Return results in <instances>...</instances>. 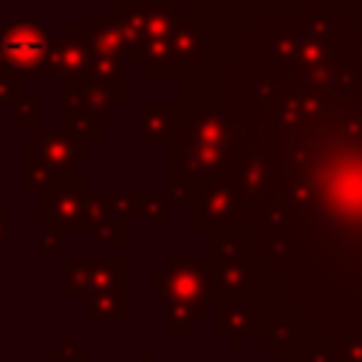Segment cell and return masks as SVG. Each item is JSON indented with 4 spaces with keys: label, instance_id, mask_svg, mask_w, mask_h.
I'll list each match as a JSON object with an SVG mask.
<instances>
[{
    "label": "cell",
    "instance_id": "6da1fadb",
    "mask_svg": "<svg viewBox=\"0 0 362 362\" xmlns=\"http://www.w3.org/2000/svg\"><path fill=\"white\" fill-rule=\"evenodd\" d=\"M232 141L235 136H229V124L212 110H184L178 133L167 141V181L175 184L209 178V173L223 164V153Z\"/></svg>",
    "mask_w": 362,
    "mask_h": 362
},
{
    "label": "cell",
    "instance_id": "7a4b0ae2",
    "mask_svg": "<svg viewBox=\"0 0 362 362\" xmlns=\"http://www.w3.org/2000/svg\"><path fill=\"white\" fill-rule=\"evenodd\" d=\"M23 161L25 192L42 195L48 189H65L79 181L74 170L88 167V144L76 141L65 130H37V139L23 147Z\"/></svg>",
    "mask_w": 362,
    "mask_h": 362
},
{
    "label": "cell",
    "instance_id": "3957f363",
    "mask_svg": "<svg viewBox=\"0 0 362 362\" xmlns=\"http://www.w3.org/2000/svg\"><path fill=\"white\" fill-rule=\"evenodd\" d=\"M153 286H156V294L167 305H184L198 314L218 305L215 286H212V269L204 260L170 255L164 257V266L153 272Z\"/></svg>",
    "mask_w": 362,
    "mask_h": 362
},
{
    "label": "cell",
    "instance_id": "277c9868",
    "mask_svg": "<svg viewBox=\"0 0 362 362\" xmlns=\"http://www.w3.org/2000/svg\"><path fill=\"white\" fill-rule=\"evenodd\" d=\"M0 45L6 51V59L11 68L23 76H48L57 71V42H51L48 23H40L34 17H14L0 28Z\"/></svg>",
    "mask_w": 362,
    "mask_h": 362
},
{
    "label": "cell",
    "instance_id": "5b68a950",
    "mask_svg": "<svg viewBox=\"0 0 362 362\" xmlns=\"http://www.w3.org/2000/svg\"><path fill=\"white\" fill-rule=\"evenodd\" d=\"M37 218L48 221L57 232H88L93 223L105 221L102 195H90L88 184L79 178L65 189H48L37 195Z\"/></svg>",
    "mask_w": 362,
    "mask_h": 362
},
{
    "label": "cell",
    "instance_id": "8992f818",
    "mask_svg": "<svg viewBox=\"0 0 362 362\" xmlns=\"http://www.w3.org/2000/svg\"><path fill=\"white\" fill-rule=\"evenodd\" d=\"M252 223L246 221H223L206 229V257L204 263L209 269L218 266H232V263H243L246 260V249L252 243V229H246Z\"/></svg>",
    "mask_w": 362,
    "mask_h": 362
},
{
    "label": "cell",
    "instance_id": "52a82bcc",
    "mask_svg": "<svg viewBox=\"0 0 362 362\" xmlns=\"http://www.w3.org/2000/svg\"><path fill=\"white\" fill-rule=\"evenodd\" d=\"M93 59V42L88 25H65L62 42H57V71L62 74V82H85Z\"/></svg>",
    "mask_w": 362,
    "mask_h": 362
},
{
    "label": "cell",
    "instance_id": "ba28073f",
    "mask_svg": "<svg viewBox=\"0 0 362 362\" xmlns=\"http://www.w3.org/2000/svg\"><path fill=\"white\" fill-rule=\"evenodd\" d=\"M184 122V107L170 102H141L139 105V141L173 139Z\"/></svg>",
    "mask_w": 362,
    "mask_h": 362
},
{
    "label": "cell",
    "instance_id": "9c48e42d",
    "mask_svg": "<svg viewBox=\"0 0 362 362\" xmlns=\"http://www.w3.org/2000/svg\"><path fill=\"white\" fill-rule=\"evenodd\" d=\"M226 204L229 192L212 181V178H198L195 181V195H192V229L206 232L215 223L226 221Z\"/></svg>",
    "mask_w": 362,
    "mask_h": 362
},
{
    "label": "cell",
    "instance_id": "30bf717a",
    "mask_svg": "<svg viewBox=\"0 0 362 362\" xmlns=\"http://www.w3.org/2000/svg\"><path fill=\"white\" fill-rule=\"evenodd\" d=\"M88 266V294L102 288H127V260L116 257H90Z\"/></svg>",
    "mask_w": 362,
    "mask_h": 362
},
{
    "label": "cell",
    "instance_id": "8fae6325",
    "mask_svg": "<svg viewBox=\"0 0 362 362\" xmlns=\"http://www.w3.org/2000/svg\"><path fill=\"white\" fill-rule=\"evenodd\" d=\"M90 322H124L127 320V288H102L88 294Z\"/></svg>",
    "mask_w": 362,
    "mask_h": 362
},
{
    "label": "cell",
    "instance_id": "7c38bea8",
    "mask_svg": "<svg viewBox=\"0 0 362 362\" xmlns=\"http://www.w3.org/2000/svg\"><path fill=\"white\" fill-rule=\"evenodd\" d=\"M144 198L147 195L141 192H102L107 218H119V221L144 218Z\"/></svg>",
    "mask_w": 362,
    "mask_h": 362
},
{
    "label": "cell",
    "instance_id": "4fadbf2b",
    "mask_svg": "<svg viewBox=\"0 0 362 362\" xmlns=\"http://www.w3.org/2000/svg\"><path fill=\"white\" fill-rule=\"evenodd\" d=\"M62 130L68 136H74L76 141L88 144V141H99L102 139V116L93 113H76V116H62Z\"/></svg>",
    "mask_w": 362,
    "mask_h": 362
},
{
    "label": "cell",
    "instance_id": "5bb4252c",
    "mask_svg": "<svg viewBox=\"0 0 362 362\" xmlns=\"http://www.w3.org/2000/svg\"><path fill=\"white\" fill-rule=\"evenodd\" d=\"M85 235H88V243H90V246H105V243L124 246V243H127V221L105 218V221L93 223Z\"/></svg>",
    "mask_w": 362,
    "mask_h": 362
},
{
    "label": "cell",
    "instance_id": "9a60e30c",
    "mask_svg": "<svg viewBox=\"0 0 362 362\" xmlns=\"http://www.w3.org/2000/svg\"><path fill=\"white\" fill-rule=\"evenodd\" d=\"M62 294L76 297L88 294V266L79 257H65L62 260Z\"/></svg>",
    "mask_w": 362,
    "mask_h": 362
},
{
    "label": "cell",
    "instance_id": "2e32d148",
    "mask_svg": "<svg viewBox=\"0 0 362 362\" xmlns=\"http://www.w3.org/2000/svg\"><path fill=\"white\" fill-rule=\"evenodd\" d=\"M14 130H37V93L34 90H23L14 99V113L8 122Z\"/></svg>",
    "mask_w": 362,
    "mask_h": 362
},
{
    "label": "cell",
    "instance_id": "e0dca14e",
    "mask_svg": "<svg viewBox=\"0 0 362 362\" xmlns=\"http://www.w3.org/2000/svg\"><path fill=\"white\" fill-rule=\"evenodd\" d=\"M204 314L184 308V305H167L164 308V331L167 334H189L195 322H201Z\"/></svg>",
    "mask_w": 362,
    "mask_h": 362
},
{
    "label": "cell",
    "instance_id": "ac0fdd59",
    "mask_svg": "<svg viewBox=\"0 0 362 362\" xmlns=\"http://www.w3.org/2000/svg\"><path fill=\"white\" fill-rule=\"evenodd\" d=\"M23 90H25L23 76L11 68V62L6 59V51H3V45H0V105H6V102L14 105V99H17Z\"/></svg>",
    "mask_w": 362,
    "mask_h": 362
},
{
    "label": "cell",
    "instance_id": "d6986e66",
    "mask_svg": "<svg viewBox=\"0 0 362 362\" xmlns=\"http://www.w3.org/2000/svg\"><path fill=\"white\" fill-rule=\"evenodd\" d=\"M37 257H62L65 260V243H62V232L57 229H42L37 235Z\"/></svg>",
    "mask_w": 362,
    "mask_h": 362
},
{
    "label": "cell",
    "instance_id": "ffe728a7",
    "mask_svg": "<svg viewBox=\"0 0 362 362\" xmlns=\"http://www.w3.org/2000/svg\"><path fill=\"white\" fill-rule=\"evenodd\" d=\"M48 356L57 362V359H68V362H88V348L76 345V337L74 334H62V345L51 348Z\"/></svg>",
    "mask_w": 362,
    "mask_h": 362
},
{
    "label": "cell",
    "instance_id": "44dd1931",
    "mask_svg": "<svg viewBox=\"0 0 362 362\" xmlns=\"http://www.w3.org/2000/svg\"><path fill=\"white\" fill-rule=\"evenodd\" d=\"M139 362H161V359L156 356V351H153L150 345H141V348H139Z\"/></svg>",
    "mask_w": 362,
    "mask_h": 362
},
{
    "label": "cell",
    "instance_id": "7402d4cb",
    "mask_svg": "<svg viewBox=\"0 0 362 362\" xmlns=\"http://www.w3.org/2000/svg\"><path fill=\"white\" fill-rule=\"evenodd\" d=\"M11 246V229H8V221H0V249Z\"/></svg>",
    "mask_w": 362,
    "mask_h": 362
},
{
    "label": "cell",
    "instance_id": "603a6c76",
    "mask_svg": "<svg viewBox=\"0 0 362 362\" xmlns=\"http://www.w3.org/2000/svg\"><path fill=\"white\" fill-rule=\"evenodd\" d=\"M11 218V206L8 204H0V221H8Z\"/></svg>",
    "mask_w": 362,
    "mask_h": 362
},
{
    "label": "cell",
    "instance_id": "cb8c5ba5",
    "mask_svg": "<svg viewBox=\"0 0 362 362\" xmlns=\"http://www.w3.org/2000/svg\"><path fill=\"white\" fill-rule=\"evenodd\" d=\"M0 362H8V359H0Z\"/></svg>",
    "mask_w": 362,
    "mask_h": 362
}]
</instances>
